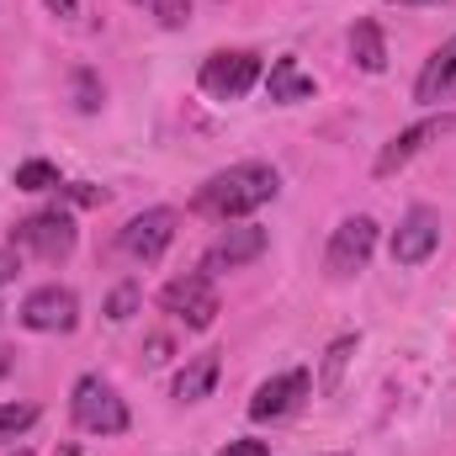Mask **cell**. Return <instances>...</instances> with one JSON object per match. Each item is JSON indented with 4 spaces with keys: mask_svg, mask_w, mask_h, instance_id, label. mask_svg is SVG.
I'll use <instances>...</instances> for the list:
<instances>
[{
    "mask_svg": "<svg viewBox=\"0 0 456 456\" xmlns=\"http://www.w3.org/2000/svg\"><path fill=\"white\" fill-rule=\"evenodd\" d=\"M276 191H281V175H276V165L244 159V165H228V170H218L213 181H202V186H197V197H191V213H202V218H218V224H239V218L260 213L265 202H276Z\"/></svg>",
    "mask_w": 456,
    "mask_h": 456,
    "instance_id": "obj_1",
    "label": "cell"
},
{
    "mask_svg": "<svg viewBox=\"0 0 456 456\" xmlns=\"http://www.w3.org/2000/svg\"><path fill=\"white\" fill-rule=\"evenodd\" d=\"M69 414H75V425L91 430V436H122V430H127V403L117 398L112 382H102V377H80V382H75Z\"/></svg>",
    "mask_w": 456,
    "mask_h": 456,
    "instance_id": "obj_2",
    "label": "cell"
},
{
    "mask_svg": "<svg viewBox=\"0 0 456 456\" xmlns=\"http://www.w3.org/2000/svg\"><path fill=\"white\" fill-rule=\"evenodd\" d=\"M159 308L170 314V319H181L186 330H213V319H218V287H213V276L208 271H186V276H175L165 292H159Z\"/></svg>",
    "mask_w": 456,
    "mask_h": 456,
    "instance_id": "obj_3",
    "label": "cell"
},
{
    "mask_svg": "<svg viewBox=\"0 0 456 456\" xmlns=\"http://www.w3.org/2000/svg\"><path fill=\"white\" fill-rule=\"evenodd\" d=\"M11 239H16V249H27V255H37V260L59 265V260H69V255H75V239H80V228H75V218H69V213L48 208V213H32V218H21Z\"/></svg>",
    "mask_w": 456,
    "mask_h": 456,
    "instance_id": "obj_4",
    "label": "cell"
},
{
    "mask_svg": "<svg viewBox=\"0 0 456 456\" xmlns=\"http://www.w3.org/2000/svg\"><path fill=\"white\" fill-rule=\"evenodd\" d=\"M197 80H202V91H208L213 102H239V96H249V91H255V80H260V53H249V48L208 53Z\"/></svg>",
    "mask_w": 456,
    "mask_h": 456,
    "instance_id": "obj_5",
    "label": "cell"
},
{
    "mask_svg": "<svg viewBox=\"0 0 456 456\" xmlns=\"http://www.w3.org/2000/svg\"><path fill=\"white\" fill-rule=\"evenodd\" d=\"M175 208H149V213H138V218H127V228L117 233V249L122 255H133V260H143V265H154L170 244H175Z\"/></svg>",
    "mask_w": 456,
    "mask_h": 456,
    "instance_id": "obj_6",
    "label": "cell"
},
{
    "mask_svg": "<svg viewBox=\"0 0 456 456\" xmlns=\"http://www.w3.org/2000/svg\"><path fill=\"white\" fill-rule=\"evenodd\" d=\"M16 319L32 335H69L80 324V297L69 287H37V292H27V303H21Z\"/></svg>",
    "mask_w": 456,
    "mask_h": 456,
    "instance_id": "obj_7",
    "label": "cell"
},
{
    "mask_svg": "<svg viewBox=\"0 0 456 456\" xmlns=\"http://www.w3.org/2000/svg\"><path fill=\"white\" fill-rule=\"evenodd\" d=\"M371 249H377V224L361 213V218H345L335 228V239H330V249H324V271L345 281V276H355V271H366V260H371Z\"/></svg>",
    "mask_w": 456,
    "mask_h": 456,
    "instance_id": "obj_8",
    "label": "cell"
},
{
    "mask_svg": "<svg viewBox=\"0 0 456 456\" xmlns=\"http://www.w3.org/2000/svg\"><path fill=\"white\" fill-rule=\"evenodd\" d=\"M265 244H271V239H265V228H260V224H244V218H239V224H228L224 233L208 244V255H202V271H208V276L239 271V265L260 260V255H265Z\"/></svg>",
    "mask_w": 456,
    "mask_h": 456,
    "instance_id": "obj_9",
    "label": "cell"
},
{
    "mask_svg": "<svg viewBox=\"0 0 456 456\" xmlns=\"http://www.w3.org/2000/svg\"><path fill=\"white\" fill-rule=\"evenodd\" d=\"M441 244V213L436 208H409L403 224L393 228V265H425Z\"/></svg>",
    "mask_w": 456,
    "mask_h": 456,
    "instance_id": "obj_10",
    "label": "cell"
},
{
    "mask_svg": "<svg viewBox=\"0 0 456 456\" xmlns=\"http://www.w3.org/2000/svg\"><path fill=\"white\" fill-rule=\"evenodd\" d=\"M452 127H456V122L446 112H441V117H425V122H414V127H403L398 138H387V143H382V154H377V165H371V170H377L382 181H387V175H398V170H403V165H409L425 143H436V138H441V133H452Z\"/></svg>",
    "mask_w": 456,
    "mask_h": 456,
    "instance_id": "obj_11",
    "label": "cell"
},
{
    "mask_svg": "<svg viewBox=\"0 0 456 456\" xmlns=\"http://www.w3.org/2000/svg\"><path fill=\"white\" fill-rule=\"evenodd\" d=\"M308 398V371H281V377H271V382H260L255 387V398H249V419H287L297 403Z\"/></svg>",
    "mask_w": 456,
    "mask_h": 456,
    "instance_id": "obj_12",
    "label": "cell"
},
{
    "mask_svg": "<svg viewBox=\"0 0 456 456\" xmlns=\"http://www.w3.org/2000/svg\"><path fill=\"white\" fill-rule=\"evenodd\" d=\"M452 96H456V37L441 43V48L425 59V69H419V80H414V102H419V107H441V102H452Z\"/></svg>",
    "mask_w": 456,
    "mask_h": 456,
    "instance_id": "obj_13",
    "label": "cell"
},
{
    "mask_svg": "<svg viewBox=\"0 0 456 456\" xmlns=\"http://www.w3.org/2000/svg\"><path fill=\"white\" fill-rule=\"evenodd\" d=\"M265 96L281 102V107H292V102H314V75H308L292 53H281V59L271 64V75H265Z\"/></svg>",
    "mask_w": 456,
    "mask_h": 456,
    "instance_id": "obj_14",
    "label": "cell"
},
{
    "mask_svg": "<svg viewBox=\"0 0 456 456\" xmlns=\"http://www.w3.org/2000/svg\"><path fill=\"white\" fill-rule=\"evenodd\" d=\"M218 366H224L218 350H197V355L181 366V377H175V398H181V403H202V398L213 393V382H218Z\"/></svg>",
    "mask_w": 456,
    "mask_h": 456,
    "instance_id": "obj_15",
    "label": "cell"
},
{
    "mask_svg": "<svg viewBox=\"0 0 456 456\" xmlns=\"http://www.w3.org/2000/svg\"><path fill=\"white\" fill-rule=\"evenodd\" d=\"M350 59H355L366 75H382V69H387V43H382V27H377V21H355V27H350Z\"/></svg>",
    "mask_w": 456,
    "mask_h": 456,
    "instance_id": "obj_16",
    "label": "cell"
},
{
    "mask_svg": "<svg viewBox=\"0 0 456 456\" xmlns=\"http://www.w3.org/2000/svg\"><path fill=\"white\" fill-rule=\"evenodd\" d=\"M355 335H340V340L330 345V350H324V371H319V393H330V398H335V393H340V382H345V366H350V355H355Z\"/></svg>",
    "mask_w": 456,
    "mask_h": 456,
    "instance_id": "obj_17",
    "label": "cell"
},
{
    "mask_svg": "<svg viewBox=\"0 0 456 456\" xmlns=\"http://www.w3.org/2000/svg\"><path fill=\"white\" fill-rule=\"evenodd\" d=\"M16 191H53L59 186V170L48 165V159H27V165H16Z\"/></svg>",
    "mask_w": 456,
    "mask_h": 456,
    "instance_id": "obj_18",
    "label": "cell"
},
{
    "mask_svg": "<svg viewBox=\"0 0 456 456\" xmlns=\"http://www.w3.org/2000/svg\"><path fill=\"white\" fill-rule=\"evenodd\" d=\"M37 425V403H0V441H16Z\"/></svg>",
    "mask_w": 456,
    "mask_h": 456,
    "instance_id": "obj_19",
    "label": "cell"
},
{
    "mask_svg": "<svg viewBox=\"0 0 456 456\" xmlns=\"http://www.w3.org/2000/svg\"><path fill=\"white\" fill-rule=\"evenodd\" d=\"M69 86H75V107H80V112H102V102H107V86H102L91 69H75V80H69Z\"/></svg>",
    "mask_w": 456,
    "mask_h": 456,
    "instance_id": "obj_20",
    "label": "cell"
},
{
    "mask_svg": "<svg viewBox=\"0 0 456 456\" xmlns=\"http://www.w3.org/2000/svg\"><path fill=\"white\" fill-rule=\"evenodd\" d=\"M133 314H138V287H133V281H122L112 297H107V319H112V324H127Z\"/></svg>",
    "mask_w": 456,
    "mask_h": 456,
    "instance_id": "obj_21",
    "label": "cell"
},
{
    "mask_svg": "<svg viewBox=\"0 0 456 456\" xmlns=\"http://www.w3.org/2000/svg\"><path fill=\"white\" fill-rule=\"evenodd\" d=\"M149 11H154V21H159V27H170V32L191 21V0H154Z\"/></svg>",
    "mask_w": 456,
    "mask_h": 456,
    "instance_id": "obj_22",
    "label": "cell"
},
{
    "mask_svg": "<svg viewBox=\"0 0 456 456\" xmlns=\"http://www.w3.org/2000/svg\"><path fill=\"white\" fill-rule=\"evenodd\" d=\"M218 456H271V441H228Z\"/></svg>",
    "mask_w": 456,
    "mask_h": 456,
    "instance_id": "obj_23",
    "label": "cell"
},
{
    "mask_svg": "<svg viewBox=\"0 0 456 456\" xmlns=\"http://www.w3.org/2000/svg\"><path fill=\"white\" fill-rule=\"evenodd\" d=\"M170 355H175V345H170V335H154V340H149V366H165Z\"/></svg>",
    "mask_w": 456,
    "mask_h": 456,
    "instance_id": "obj_24",
    "label": "cell"
},
{
    "mask_svg": "<svg viewBox=\"0 0 456 456\" xmlns=\"http://www.w3.org/2000/svg\"><path fill=\"white\" fill-rule=\"evenodd\" d=\"M53 16H80V0H43Z\"/></svg>",
    "mask_w": 456,
    "mask_h": 456,
    "instance_id": "obj_25",
    "label": "cell"
},
{
    "mask_svg": "<svg viewBox=\"0 0 456 456\" xmlns=\"http://www.w3.org/2000/svg\"><path fill=\"white\" fill-rule=\"evenodd\" d=\"M16 276V249H0V287Z\"/></svg>",
    "mask_w": 456,
    "mask_h": 456,
    "instance_id": "obj_26",
    "label": "cell"
},
{
    "mask_svg": "<svg viewBox=\"0 0 456 456\" xmlns=\"http://www.w3.org/2000/svg\"><path fill=\"white\" fill-rule=\"evenodd\" d=\"M75 202L91 208V202H107V191H96V186H75Z\"/></svg>",
    "mask_w": 456,
    "mask_h": 456,
    "instance_id": "obj_27",
    "label": "cell"
},
{
    "mask_svg": "<svg viewBox=\"0 0 456 456\" xmlns=\"http://www.w3.org/2000/svg\"><path fill=\"white\" fill-rule=\"evenodd\" d=\"M11 366H16V350H0V377H11Z\"/></svg>",
    "mask_w": 456,
    "mask_h": 456,
    "instance_id": "obj_28",
    "label": "cell"
},
{
    "mask_svg": "<svg viewBox=\"0 0 456 456\" xmlns=\"http://www.w3.org/2000/svg\"><path fill=\"white\" fill-rule=\"evenodd\" d=\"M393 5H425V0H393ZM430 5H456V0H430Z\"/></svg>",
    "mask_w": 456,
    "mask_h": 456,
    "instance_id": "obj_29",
    "label": "cell"
},
{
    "mask_svg": "<svg viewBox=\"0 0 456 456\" xmlns=\"http://www.w3.org/2000/svg\"><path fill=\"white\" fill-rule=\"evenodd\" d=\"M11 456H32V452H11Z\"/></svg>",
    "mask_w": 456,
    "mask_h": 456,
    "instance_id": "obj_30",
    "label": "cell"
},
{
    "mask_svg": "<svg viewBox=\"0 0 456 456\" xmlns=\"http://www.w3.org/2000/svg\"><path fill=\"white\" fill-rule=\"evenodd\" d=\"M138 5H154V0H138Z\"/></svg>",
    "mask_w": 456,
    "mask_h": 456,
    "instance_id": "obj_31",
    "label": "cell"
},
{
    "mask_svg": "<svg viewBox=\"0 0 456 456\" xmlns=\"http://www.w3.org/2000/svg\"><path fill=\"white\" fill-rule=\"evenodd\" d=\"M0 314H5V308H0Z\"/></svg>",
    "mask_w": 456,
    "mask_h": 456,
    "instance_id": "obj_32",
    "label": "cell"
}]
</instances>
